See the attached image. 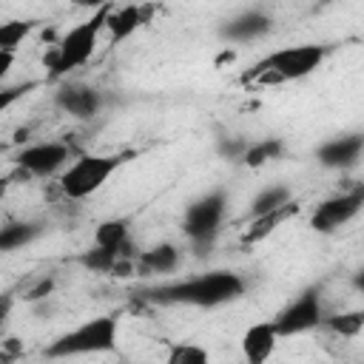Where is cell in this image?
Instances as JSON below:
<instances>
[{
	"label": "cell",
	"instance_id": "obj_1",
	"mask_svg": "<svg viewBox=\"0 0 364 364\" xmlns=\"http://www.w3.org/2000/svg\"><path fill=\"white\" fill-rule=\"evenodd\" d=\"M247 282L233 270H208L168 284L142 290V299L151 304H185V307H222L242 299Z\"/></svg>",
	"mask_w": 364,
	"mask_h": 364
},
{
	"label": "cell",
	"instance_id": "obj_27",
	"mask_svg": "<svg viewBox=\"0 0 364 364\" xmlns=\"http://www.w3.org/2000/svg\"><path fill=\"white\" fill-rule=\"evenodd\" d=\"M11 65H14V51H6V48H0V80L11 71Z\"/></svg>",
	"mask_w": 364,
	"mask_h": 364
},
{
	"label": "cell",
	"instance_id": "obj_7",
	"mask_svg": "<svg viewBox=\"0 0 364 364\" xmlns=\"http://www.w3.org/2000/svg\"><path fill=\"white\" fill-rule=\"evenodd\" d=\"M321 318H324L321 290L318 287H304L293 301H287L276 313L273 327H276L279 338H284V336H299V333H307L313 327H321Z\"/></svg>",
	"mask_w": 364,
	"mask_h": 364
},
{
	"label": "cell",
	"instance_id": "obj_23",
	"mask_svg": "<svg viewBox=\"0 0 364 364\" xmlns=\"http://www.w3.org/2000/svg\"><path fill=\"white\" fill-rule=\"evenodd\" d=\"M208 350L193 341H173L168 347V364H205Z\"/></svg>",
	"mask_w": 364,
	"mask_h": 364
},
{
	"label": "cell",
	"instance_id": "obj_2",
	"mask_svg": "<svg viewBox=\"0 0 364 364\" xmlns=\"http://www.w3.org/2000/svg\"><path fill=\"white\" fill-rule=\"evenodd\" d=\"M327 57V48L318 43H301V46H284L262 57L245 80L256 82H287V80H304L310 77Z\"/></svg>",
	"mask_w": 364,
	"mask_h": 364
},
{
	"label": "cell",
	"instance_id": "obj_12",
	"mask_svg": "<svg viewBox=\"0 0 364 364\" xmlns=\"http://www.w3.org/2000/svg\"><path fill=\"white\" fill-rule=\"evenodd\" d=\"M270 28H273V17L267 11L247 9V11H239L230 20H225L219 26V37L228 43H250V40L264 37Z\"/></svg>",
	"mask_w": 364,
	"mask_h": 364
},
{
	"label": "cell",
	"instance_id": "obj_4",
	"mask_svg": "<svg viewBox=\"0 0 364 364\" xmlns=\"http://www.w3.org/2000/svg\"><path fill=\"white\" fill-rule=\"evenodd\" d=\"M131 154H80L63 173H60V191L68 199H88L97 193L111 173H117Z\"/></svg>",
	"mask_w": 364,
	"mask_h": 364
},
{
	"label": "cell",
	"instance_id": "obj_13",
	"mask_svg": "<svg viewBox=\"0 0 364 364\" xmlns=\"http://www.w3.org/2000/svg\"><path fill=\"white\" fill-rule=\"evenodd\" d=\"M154 20V6L151 3H128L122 9H111L108 17H105V28H108V37L111 43H122L128 40L134 31L145 28L148 23Z\"/></svg>",
	"mask_w": 364,
	"mask_h": 364
},
{
	"label": "cell",
	"instance_id": "obj_15",
	"mask_svg": "<svg viewBox=\"0 0 364 364\" xmlns=\"http://www.w3.org/2000/svg\"><path fill=\"white\" fill-rule=\"evenodd\" d=\"M276 341H279V333L273 327V318L270 321H256L245 330L242 336V355L250 361V364H264L273 350H276Z\"/></svg>",
	"mask_w": 364,
	"mask_h": 364
},
{
	"label": "cell",
	"instance_id": "obj_19",
	"mask_svg": "<svg viewBox=\"0 0 364 364\" xmlns=\"http://www.w3.org/2000/svg\"><path fill=\"white\" fill-rule=\"evenodd\" d=\"M94 245L102 247H128L131 245V222L128 219H105L94 230Z\"/></svg>",
	"mask_w": 364,
	"mask_h": 364
},
{
	"label": "cell",
	"instance_id": "obj_3",
	"mask_svg": "<svg viewBox=\"0 0 364 364\" xmlns=\"http://www.w3.org/2000/svg\"><path fill=\"white\" fill-rule=\"evenodd\" d=\"M111 6H102L97 11H91V17H85L82 23H77L74 28H68L60 43L54 46L51 57H48V68H51V77H65L71 74L74 68L85 65L100 43V34L105 28V17H108Z\"/></svg>",
	"mask_w": 364,
	"mask_h": 364
},
{
	"label": "cell",
	"instance_id": "obj_25",
	"mask_svg": "<svg viewBox=\"0 0 364 364\" xmlns=\"http://www.w3.org/2000/svg\"><path fill=\"white\" fill-rule=\"evenodd\" d=\"M31 88H37V82H26V85H9V88H0V114H6L17 100H23Z\"/></svg>",
	"mask_w": 364,
	"mask_h": 364
},
{
	"label": "cell",
	"instance_id": "obj_28",
	"mask_svg": "<svg viewBox=\"0 0 364 364\" xmlns=\"http://www.w3.org/2000/svg\"><path fill=\"white\" fill-rule=\"evenodd\" d=\"M77 9H88V11H97L102 6H111V0H71Z\"/></svg>",
	"mask_w": 364,
	"mask_h": 364
},
{
	"label": "cell",
	"instance_id": "obj_5",
	"mask_svg": "<svg viewBox=\"0 0 364 364\" xmlns=\"http://www.w3.org/2000/svg\"><path fill=\"white\" fill-rule=\"evenodd\" d=\"M117 333H119V318L117 316H97L74 330L57 336L48 347V358H68V355H91V353H108L117 347Z\"/></svg>",
	"mask_w": 364,
	"mask_h": 364
},
{
	"label": "cell",
	"instance_id": "obj_20",
	"mask_svg": "<svg viewBox=\"0 0 364 364\" xmlns=\"http://www.w3.org/2000/svg\"><path fill=\"white\" fill-rule=\"evenodd\" d=\"M296 210V205L290 202V205H284V208H279V210H270V213H264V216H253V225L247 228V233H245V245H253V242H262L264 236H270L273 230H276V225H282L290 213Z\"/></svg>",
	"mask_w": 364,
	"mask_h": 364
},
{
	"label": "cell",
	"instance_id": "obj_6",
	"mask_svg": "<svg viewBox=\"0 0 364 364\" xmlns=\"http://www.w3.org/2000/svg\"><path fill=\"white\" fill-rule=\"evenodd\" d=\"M228 210V193L225 191H208L205 196L193 199L185 208L182 216V230L188 236V242L196 247V253H208V247L213 245V239L219 236L222 219Z\"/></svg>",
	"mask_w": 364,
	"mask_h": 364
},
{
	"label": "cell",
	"instance_id": "obj_16",
	"mask_svg": "<svg viewBox=\"0 0 364 364\" xmlns=\"http://www.w3.org/2000/svg\"><path fill=\"white\" fill-rule=\"evenodd\" d=\"M43 230H46L43 222H34V219H17V222L0 225V253H11L31 245Z\"/></svg>",
	"mask_w": 364,
	"mask_h": 364
},
{
	"label": "cell",
	"instance_id": "obj_8",
	"mask_svg": "<svg viewBox=\"0 0 364 364\" xmlns=\"http://www.w3.org/2000/svg\"><path fill=\"white\" fill-rule=\"evenodd\" d=\"M361 205H364V188L361 185H355L350 191H341V193H336V196H330V199H324L313 208L310 228L316 233H333L341 225H347L350 219H355Z\"/></svg>",
	"mask_w": 364,
	"mask_h": 364
},
{
	"label": "cell",
	"instance_id": "obj_22",
	"mask_svg": "<svg viewBox=\"0 0 364 364\" xmlns=\"http://www.w3.org/2000/svg\"><path fill=\"white\" fill-rule=\"evenodd\" d=\"M324 327H330L338 336H358L364 327V313L361 310H350V313H336V316H324L321 318Z\"/></svg>",
	"mask_w": 364,
	"mask_h": 364
},
{
	"label": "cell",
	"instance_id": "obj_26",
	"mask_svg": "<svg viewBox=\"0 0 364 364\" xmlns=\"http://www.w3.org/2000/svg\"><path fill=\"white\" fill-rule=\"evenodd\" d=\"M11 307H14L11 293H0V330L6 327V321H9V316H11Z\"/></svg>",
	"mask_w": 364,
	"mask_h": 364
},
{
	"label": "cell",
	"instance_id": "obj_10",
	"mask_svg": "<svg viewBox=\"0 0 364 364\" xmlns=\"http://www.w3.org/2000/svg\"><path fill=\"white\" fill-rule=\"evenodd\" d=\"M54 100L74 119H94L102 111V94L85 82H63Z\"/></svg>",
	"mask_w": 364,
	"mask_h": 364
},
{
	"label": "cell",
	"instance_id": "obj_9",
	"mask_svg": "<svg viewBox=\"0 0 364 364\" xmlns=\"http://www.w3.org/2000/svg\"><path fill=\"white\" fill-rule=\"evenodd\" d=\"M68 159H71V148L65 142H34L14 156L17 168L26 171L28 176H51L63 165H68Z\"/></svg>",
	"mask_w": 364,
	"mask_h": 364
},
{
	"label": "cell",
	"instance_id": "obj_18",
	"mask_svg": "<svg viewBox=\"0 0 364 364\" xmlns=\"http://www.w3.org/2000/svg\"><path fill=\"white\" fill-rule=\"evenodd\" d=\"M284 154V142L279 136H267V139H253L247 142L245 154H242V162L250 165V168H262L273 159H279Z\"/></svg>",
	"mask_w": 364,
	"mask_h": 364
},
{
	"label": "cell",
	"instance_id": "obj_11",
	"mask_svg": "<svg viewBox=\"0 0 364 364\" xmlns=\"http://www.w3.org/2000/svg\"><path fill=\"white\" fill-rule=\"evenodd\" d=\"M361 151H364V136L361 134H341V136H333V139L321 142L318 151H316V159L324 168L350 171V168L358 165Z\"/></svg>",
	"mask_w": 364,
	"mask_h": 364
},
{
	"label": "cell",
	"instance_id": "obj_24",
	"mask_svg": "<svg viewBox=\"0 0 364 364\" xmlns=\"http://www.w3.org/2000/svg\"><path fill=\"white\" fill-rule=\"evenodd\" d=\"M247 142H250V139H242V136H222V139L216 142V151H219V156H222V159L242 162V154H245Z\"/></svg>",
	"mask_w": 364,
	"mask_h": 364
},
{
	"label": "cell",
	"instance_id": "obj_21",
	"mask_svg": "<svg viewBox=\"0 0 364 364\" xmlns=\"http://www.w3.org/2000/svg\"><path fill=\"white\" fill-rule=\"evenodd\" d=\"M31 31H34V20H20V17L3 20V23H0V48L17 51V48L23 46V40H26Z\"/></svg>",
	"mask_w": 364,
	"mask_h": 364
},
{
	"label": "cell",
	"instance_id": "obj_17",
	"mask_svg": "<svg viewBox=\"0 0 364 364\" xmlns=\"http://www.w3.org/2000/svg\"><path fill=\"white\" fill-rule=\"evenodd\" d=\"M290 202H293V191H290L287 185H282V182L267 185V188H262V191L253 196V202H250V219H253V216H264V213H270V210H279V208H284V205H290Z\"/></svg>",
	"mask_w": 364,
	"mask_h": 364
},
{
	"label": "cell",
	"instance_id": "obj_14",
	"mask_svg": "<svg viewBox=\"0 0 364 364\" xmlns=\"http://www.w3.org/2000/svg\"><path fill=\"white\" fill-rule=\"evenodd\" d=\"M179 262H182L179 247L171 242H162V245H154L134 256V273L139 270L142 276H165V273H173L179 267Z\"/></svg>",
	"mask_w": 364,
	"mask_h": 364
},
{
	"label": "cell",
	"instance_id": "obj_29",
	"mask_svg": "<svg viewBox=\"0 0 364 364\" xmlns=\"http://www.w3.org/2000/svg\"><path fill=\"white\" fill-rule=\"evenodd\" d=\"M0 199H3V185H0Z\"/></svg>",
	"mask_w": 364,
	"mask_h": 364
}]
</instances>
